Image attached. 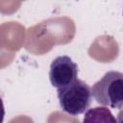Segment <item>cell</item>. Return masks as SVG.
<instances>
[{
  "instance_id": "1",
  "label": "cell",
  "mask_w": 123,
  "mask_h": 123,
  "mask_svg": "<svg viewBox=\"0 0 123 123\" xmlns=\"http://www.w3.org/2000/svg\"><path fill=\"white\" fill-rule=\"evenodd\" d=\"M57 92L61 109L72 116L84 113L91 104V88L80 79H76L71 84L58 88Z\"/></svg>"
},
{
  "instance_id": "2",
  "label": "cell",
  "mask_w": 123,
  "mask_h": 123,
  "mask_svg": "<svg viewBox=\"0 0 123 123\" xmlns=\"http://www.w3.org/2000/svg\"><path fill=\"white\" fill-rule=\"evenodd\" d=\"M95 101L112 109L123 108V73L118 71L107 72L91 88Z\"/></svg>"
},
{
  "instance_id": "3",
  "label": "cell",
  "mask_w": 123,
  "mask_h": 123,
  "mask_svg": "<svg viewBox=\"0 0 123 123\" xmlns=\"http://www.w3.org/2000/svg\"><path fill=\"white\" fill-rule=\"evenodd\" d=\"M78 66L68 56H59L50 64L49 79L56 88L63 87L77 79Z\"/></svg>"
},
{
  "instance_id": "4",
  "label": "cell",
  "mask_w": 123,
  "mask_h": 123,
  "mask_svg": "<svg viewBox=\"0 0 123 123\" xmlns=\"http://www.w3.org/2000/svg\"><path fill=\"white\" fill-rule=\"evenodd\" d=\"M83 123H117L111 111L105 107H95L86 111Z\"/></svg>"
},
{
  "instance_id": "5",
  "label": "cell",
  "mask_w": 123,
  "mask_h": 123,
  "mask_svg": "<svg viewBox=\"0 0 123 123\" xmlns=\"http://www.w3.org/2000/svg\"><path fill=\"white\" fill-rule=\"evenodd\" d=\"M117 123H123V109L117 113V119H116Z\"/></svg>"
}]
</instances>
